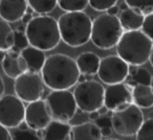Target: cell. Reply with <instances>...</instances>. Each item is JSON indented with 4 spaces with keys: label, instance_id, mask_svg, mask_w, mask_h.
I'll use <instances>...</instances> for the list:
<instances>
[{
    "label": "cell",
    "instance_id": "33",
    "mask_svg": "<svg viewBox=\"0 0 153 140\" xmlns=\"http://www.w3.org/2000/svg\"><path fill=\"white\" fill-rule=\"evenodd\" d=\"M0 140H12V133L5 127L0 125Z\"/></svg>",
    "mask_w": 153,
    "mask_h": 140
},
{
    "label": "cell",
    "instance_id": "45",
    "mask_svg": "<svg viewBox=\"0 0 153 140\" xmlns=\"http://www.w3.org/2000/svg\"><path fill=\"white\" fill-rule=\"evenodd\" d=\"M149 61H150L151 65L153 67V47H152V50H151V53H150V57H149Z\"/></svg>",
    "mask_w": 153,
    "mask_h": 140
},
{
    "label": "cell",
    "instance_id": "21",
    "mask_svg": "<svg viewBox=\"0 0 153 140\" xmlns=\"http://www.w3.org/2000/svg\"><path fill=\"white\" fill-rule=\"evenodd\" d=\"M132 102L140 109H150L153 107V91L150 86L135 85L132 88Z\"/></svg>",
    "mask_w": 153,
    "mask_h": 140
},
{
    "label": "cell",
    "instance_id": "8",
    "mask_svg": "<svg viewBox=\"0 0 153 140\" xmlns=\"http://www.w3.org/2000/svg\"><path fill=\"white\" fill-rule=\"evenodd\" d=\"M110 118L112 130L123 137H132L136 135L144 122L142 110L134 104H131L121 111L113 112Z\"/></svg>",
    "mask_w": 153,
    "mask_h": 140
},
{
    "label": "cell",
    "instance_id": "20",
    "mask_svg": "<svg viewBox=\"0 0 153 140\" xmlns=\"http://www.w3.org/2000/svg\"><path fill=\"white\" fill-rule=\"evenodd\" d=\"M71 125L68 122L51 120L49 125L42 130L43 140H69Z\"/></svg>",
    "mask_w": 153,
    "mask_h": 140
},
{
    "label": "cell",
    "instance_id": "9",
    "mask_svg": "<svg viewBox=\"0 0 153 140\" xmlns=\"http://www.w3.org/2000/svg\"><path fill=\"white\" fill-rule=\"evenodd\" d=\"M44 83L39 73L25 72L18 77L14 83V91L23 102H33L41 99L44 93Z\"/></svg>",
    "mask_w": 153,
    "mask_h": 140
},
{
    "label": "cell",
    "instance_id": "19",
    "mask_svg": "<svg viewBox=\"0 0 153 140\" xmlns=\"http://www.w3.org/2000/svg\"><path fill=\"white\" fill-rule=\"evenodd\" d=\"M117 18H119V21L124 32L140 30L145 20L144 15L134 11V10L129 9V7L120 12V16Z\"/></svg>",
    "mask_w": 153,
    "mask_h": 140
},
{
    "label": "cell",
    "instance_id": "35",
    "mask_svg": "<svg viewBox=\"0 0 153 140\" xmlns=\"http://www.w3.org/2000/svg\"><path fill=\"white\" fill-rule=\"evenodd\" d=\"M101 134H102V137H107L109 138L112 134V127H102L101 129Z\"/></svg>",
    "mask_w": 153,
    "mask_h": 140
},
{
    "label": "cell",
    "instance_id": "34",
    "mask_svg": "<svg viewBox=\"0 0 153 140\" xmlns=\"http://www.w3.org/2000/svg\"><path fill=\"white\" fill-rule=\"evenodd\" d=\"M33 19V11L32 10H28L27 9V11H26V13L24 14V16L22 17V19H21V21H22V24H24V25H26V24L28 23V22L30 21V20Z\"/></svg>",
    "mask_w": 153,
    "mask_h": 140
},
{
    "label": "cell",
    "instance_id": "13",
    "mask_svg": "<svg viewBox=\"0 0 153 140\" xmlns=\"http://www.w3.org/2000/svg\"><path fill=\"white\" fill-rule=\"evenodd\" d=\"M51 120L53 118L45 100H36V102H30L25 107L24 121L30 129L35 131L44 130Z\"/></svg>",
    "mask_w": 153,
    "mask_h": 140
},
{
    "label": "cell",
    "instance_id": "32",
    "mask_svg": "<svg viewBox=\"0 0 153 140\" xmlns=\"http://www.w3.org/2000/svg\"><path fill=\"white\" fill-rule=\"evenodd\" d=\"M94 123H96L100 129H102V127H111V118L107 116V115H105V116H100L94 121Z\"/></svg>",
    "mask_w": 153,
    "mask_h": 140
},
{
    "label": "cell",
    "instance_id": "6",
    "mask_svg": "<svg viewBox=\"0 0 153 140\" xmlns=\"http://www.w3.org/2000/svg\"><path fill=\"white\" fill-rule=\"evenodd\" d=\"M104 93L103 85L94 80L79 83L72 92L78 108L85 113L98 111L104 106Z\"/></svg>",
    "mask_w": 153,
    "mask_h": 140
},
{
    "label": "cell",
    "instance_id": "28",
    "mask_svg": "<svg viewBox=\"0 0 153 140\" xmlns=\"http://www.w3.org/2000/svg\"><path fill=\"white\" fill-rule=\"evenodd\" d=\"M136 140H153V118L144 120L136 133Z\"/></svg>",
    "mask_w": 153,
    "mask_h": 140
},
{
    "label": "cell",
    "instance_id": "18",
    "mask_svg": "<svg viewBox=\"0 0 153 140\" xmlns=\"http://www.w3.org/2000/svg\"><path fill=\"white\" fill-rule=\"evenodd\" d=\"M100 62L101 59L99 57V55L91 51L81 53L76 59V63L79 68L80 73L84 75H91V77L98 74Z\"/></svg>",
    "mask_w": 153,
    "mask_h": 140
},
{
    "label": "cell",
    "instance_id": "31",
    "mask_svg": "<svg viewBox=\"0 0 153 140\" xmlns=\"http://www.w3.org/2000/svg\"><path fill=\"white\" fill-rule=\"evenodd\" d=\"M140 29L153 42V13L148 16H145L144 23Z\"/></svg>",
    "mask_w": 153,
    "mask_h": 140
},
{
    "label": "cell",
    "instance_id": "25",
    "mask_svg": "<svg viewBox=\"0 0 153 140\" xmlns=\"http://www.w3.org/2000/svg\"><path fill=\"white\" fill-rule=\"evenodd\" d=\"M125 3L129 9L134 10L144 16L153 13V0H125Z\"/></svg>",
    "mask_w": 153,
    "mask_h": 140
},
{
    "label": "cell",
    "instance_id": "39",
    "mask_svg": "<svg viewBox=\"0 0 153 140\" xmlns=\"http://www.w3.org/2000/svg\"><path fill=\"white\" fill-rule=\"evenodd\" d=\"M98 112H99V114H100V116H105V115H107V113L109 112V110L105 106H102L98 110Z\"/></svg>",
    "mask_w": 153,
    "mask_h": 140
},
{
    "label": "cell",
    "instance_id": "30",
    "mask_svg": "<svg viewBox=\"0 0 153 140\" xmlns=\"http://www.w3.org/2000/svg\"><path fill=\"white\" fill-rule=\"evenodd\" d=\"M117 0H88V4L97 12H104L112 7Z\"/></svg>",
    "mask_w": 153,
    "mask_h": 140
},
{
    "label": "cell",
    "instance_id": "42",
    "mask_svg": "<svg viewBox=\"0 0 153 140\" xmlns=\"http://www.w3.org/2000/svg\"><path fill=\"white\" fill-rule=\"evenodd\" d=\"M25 26L26 25H24V24H21V25L18 26L16 30H18V32H25Z\"/></svg>",
    "mask_w": 153,
    "mask_h": 140
},
{
    "label": "cell",
    "instance_id": "23",
    "mask_svg": "<svg viewBox=\"0 0 153 140\" xmlns=\"http://www.w3.org/2000/svg\"><path fill=\"white\" fill-rule=\"evenodd\" d=\"M27 5L34 13L46 15L53 12L58 4L57 0H26Z\"/></svg>",
    "mask_w": 153,
    "mask_h": 140
},
{
    "label": "cell",
    "instance_id": "15",
    "mask_svg": "<svg viewBox=\"0 0 153 140\" xmlns=\"http://www.w3.org/2000/svg\"><path fill=\"white\" fill-rule=\"evenodd\" d=\"M3 72L11 79H17L23 73L27 72V65L19 52L13 50L7 51L4 59L2 61Z\"/></svg>",
    "mask_w": 153,
    "mask_h": 140
},
{
    "label": "cell",
    "instance_id": "46",
    "mask_svg": "<svg viewBox=\"0 0 153 140\" xmlns=\"http://www.w3.org/2000/svg\"><path fill=\"white\" fill-rule=\"evenodd\" d=\"M150 87H151V89H152V91H153V75H152V80H151V84H150Z\"/></svg>",
    "mask_w": 153,
    "mask_h": 140
},
{
    "label": "cell",
    "instance_id": "27",
    "mask_svg": "<svg viewBox=\"0 0 153 140\" xmlns=\"http://www.w3.org/2000/svg\"><path fill=\"white\" fill-rule=\"evenodd\" d=\"M43 133L41 131H35L32 129L19 130L16 127L12 134V140H43Z\"/></svg>",
    "mask_w": 153,
    "mask_h": 140
},
{
    "label": "cell",
    "instance_id": "16",
    "mask_svg": "<svg viewBox=\"0 0 153 140\" xmlns=\"http://www.w3.org/2000/svg\"><path fill=\"white\" fill-rule=\"evenodd\" d=\"M101 129L92 121H84L71 127L69 140H102Z\"/></svg>",
    "mask_w": 153,
    "mask_h": 140
},
{
    "label": "cell",
    "instance_id": "10",
    "mask_svg": "<svg viewBox=\"0 0 153 140\" xmlns=\"http://www.w3.org/2000/svg\"><path fill=\"white\" fill-rule=\"evenodd\" d=\"M98 75L108 86L121 84L129 75V65L117 55H108L101 59Z\"/></svg>",
    "mask_w": 153,
    "mask_h": 140
},
{
    "label": "cell",
    "instance_id": "26",
    "mask_svg": "<svg viewBox=\"0 0 153 140\" xmlns=\"http://www.w3.org/2000/svg\"><path fill=\"white\" fill-rule=\"evenodd\" d=\"M58 5L66 13L82 12L87 7L88 0H57Z\"/></svg>",
    "mask_w": 153,
    "mask_h": 140
},
{
    "label": "cell",
    "instance_id": "47",
    "mask_svg": "<svg viewBox=\"0 0 153 140\" xmlns=\"http://www.w3.org/2000/svg\"><path fill=\"white\" fill-rule=\"evenodd\" d=\"M104 140H119V139H115V138H107V139H104Z\"/></svg>",
    "mask_w": 153,
    "mask_h": 140
},
{
    "label": "cell",
    "instance_id": "17",
    "mask_svg": "<svg viewBox=\"0 0 153 140\" xmlns=\"http://www.w3.org/2000/svg\"><path fill=\"white\" fill-rule=\"evenodd\" d=\"M21 57L25 60L26 65H27V71L32 73H39L41 72L43 66H44L45 57L44 51L37 49L33 46H28L25 49L20 51Z\"/></svg>",
    "mask_w": 153,
    "mask_h": 140
},
{
    "label": "cell",
    "instance_id": "1",
    "mask_svg": "<svg viewBox=\"0 0 153 140\" xmlns=\"http://www.w3.org/2000/svg\"><path fill=\"white\" fill-rule=\"evenodd\" d=\"M80 74L76 60L63 53L47 57L41 70L43 83L51 90H69L78 84Z\"/></svg>",
    "mask_w": 153,
    "mask_h": 140
},
{
    "label": "cell",
    "instance_id": "41",
    "mask_svg": "<svg viewBox=\"0 0 153 140\" xmlns=\"http://www.w3.org/2000/svg\"><path fill=\"white\" fill-rule=\"evenodd\" d=\"M17 129H19V130H27V129H30V127H27V125H26L25 121H22V122L17 127Z\"/></svg>",
    "mask_w": 153,
    "mask_h": 140
},
{
    "label": "cell",
    "instance_id": "44",
    "mask_svg": "<svg viewBox=\"0 0 153 140\" xmlns=\"http://www.w3.org/2000/svg\"><path fill=\"white\" fill-rule=\"evenodd\" d=\"M85 81H86L85 75H84V74H80L79 79H78V84H79V83H83V82H85Z\"/></svg>",
    "mask_w": 153,
    "mask_h": 140
},
{
    "label": "cell",
    "instance_id": "29",
    "mask_svg": "<svg viewBox=\"0 0 153 140\" xmlns=\"http://www.w3.org/2000/svg\"><path fill=\"white\" fill-rule=\"evenodd\" d=\"M30 46L28 44L27 38L25 36V32H20L18 30H15V40H14V46L11 50L15 51V52H19L26 47Z\"/></svg>",
    "mask_w": 153,
    "mask_h": 140
},
{
    "label": "cell",
    "instance_id": "4",
    "mask_svg": "<svg viewBox=\"0 0 153 140\" xmlns=\"http://www.w3.org/2000/svg\"><path fill=\"white\" fill-rule=\"evenodd\" d=\"M153 42L142 32H124L117 45V57L128 65L140 66L149 61Z\"/></svg>",
    "mask_w": 153,
    "mask_h": 140
},
{
    "label": "cell",
    "instance_id": "7",
    "mask_svg": "<svg viewBox=\"0 0 153 140\" xmlns=\"http://www.w3.org/2000/svg\"><path fill=\"white\" fill-rule=\"evenodd\" d=\"M53 120L69 122L76 115L78 106L69 90H53L45 98Z\"/></svg>",
    "mask_w": 153,
    "mask_h": 140
},
{
    "label": "cell",
    "instance_id": "40",
    "mask_svg": "<svg viewBox=\"0 0 153 140\" xmlns=\"http://www.w3.org/2000/svg\"><path fill=\"white\" fill-rule=\"evenodd\" d=\"M137 66H132V65H129V75H132L135 73V71L137 70Z\"/></svg>",
    "mask_w": 153,
    "mask_h": 140
},
{
    "label": "cell",
    "instance_id": "12",
    "mask_svg": "<svg viewBox=\"0 0 153 140\" xmlns=\"http://www.w3.org/2000/svg\"><path fill=\"white\" fill-rule=\"evenodd\" d=\"M133 104L132 102V89L126 84L109 85L105 89L104 106L112 112H117L126 107Z\"/></svg>",
    "mask_w": 153,
    "mask_h": 140
},
{
    "label": "cell",
    "instance_id": "38",
    "mask_svg": "<svg viewBox=\"0 0 153 140\" xmlns=\"http://www.w3.org/2000/svg\"><path fill=\"white\" fill-rule=\"evenodd\" d=\"M4 91H5V84H4V81L1 77H0V97L4 94Z\"/></svg>",
    "mask_w": 153,
    "mask_h": 140
},
{
    "label": "cell",
    "instance_id": "24",
    "mask_svg": "<svg viewBox=\"0 0 153 140\" xmlns=\"http://www.w3.org/2000/svg\"><path fill=\"white\" fill-rule=\"evenodd\" d=\"M128 84L127 86L130 88H133L135 85H146L150 86L152 75L148 70L145 68H137L135 73L132 75H128Z\"/></svg>",
    "mask_w": 153,
    "mask_h": 140
},
{
    "label": "cell",
    "instance_id": "43",
    "mask_svg": "<svg viewBox=\"0 0 153 140\" xmlns=\"http://www.w3.org/2000/svg\"><path fill=\"white\" fill-rule=\"evenodd\" d=\"M5 55H7V51L0 50V63H2V61H3V59H4Z\"/></svg>",
    "mask_w": 153,
    "mask_h": 140
},
{
    "label": "cell",
    "instance_id": "5",
    "mask_svg": "<svg viewBox=\"0 0 153 140\" xmlns=\"http://www.w3.org/2000/svg\"><path fill=\"white\" fill-rule=\"evenodd\" d=\"M124 30L117 16L102 14L92 21L90 40L98 48L108 50L117 46Z\"/></svg>",
    "mask_w": 153,
    "mask_h": 140
},
{
    "label": "cell",
    "instance_id": "14",
    "mask_svg": "<svg viewBox=\"0 0 153 140\" xmlns=\"http://www.w3.org/2000/svg\"><path fill=\"white\" fill-rule=\"evenodd\" d=\"M28 9L26 0H0V19L9 23L22 19Z\"/></svg>",
    "mask_w": 153,
    "mask_h": 140
},
{
    "label": "cell",
    "instance_id": "37",
    "mask_svg": "<svg viewBox=\"0 0 153 140\" xmlns=\"http://www.w3.org/2000/svg\"><path fill=\"white\" fill-rule=\"evenodd\" d=\"M88 118H89V121H92V122H94V121L97 120V119L100 117V114H99L98 111H94V112H90L88 113Z\"/></svg>",
    "mask_w": 153,
    "mask_h": 140
},
{
    "label": "cell",
    "instance_id": "36",
    "mask_svg": "<svg viewBox=\"0 0 153 140\" xmlns=\"http://www.w3.org/2000/svg\"><path fill=\"white\" fill-rule=\"evenodd\" d=\"M120 7L117 5H113L112 7H110L109 10H107V14L108 15H111V16H117L120 14Z\"/></svg>",
    "mask_w": 153,
    "mask_h": 140
},
{
    "label": "cell",
    "instance_id": "11",
    "mask_svg": "<svg viewBox=\"0 0 153 140\" xmlns=\"http://www.w3.org/2000/svg\"><path fill=\"white\" fill-rule=\"evenodd\" d=\"M25 116V106L16 95L7 94L0 97V125L7 129H16Z\"/></svg>",
    "mask_w": 153,
    "mask_h": 140
},
{
    "label": "cell",
    "instance_id": "3",
    "mask_svg": "<svg viewBox=\"0 0 153 140\" xmlns=\"http://www.w3.org/2000/svg\"><path fill=\"white\" fill-rule=\"evenodd\" d=\"M60 36L70 47L85 45L91 37L92 21L84 12H69L60 16L58 20Z\"/></svg>",
    "mask_w": 153,
    "mask_h": 140
},
{
    "label": "cell",
    "instance_id": "22",
    "mask_svg": "<svg viewBox=\"0 0 153 140\" xmlns=\"http://www.w3.org/2000/svg\"><path fill=\"white\" fill-rule=\"evenodd\" d=\"M15 40V30L9 22L0 19V50L9 51L13 48Z\"/></svg>",
    "mask_w": 153,
    "mask_h": 140
},
{
    "label": "cell",
    "instance_id": "2",
    "mask_svg": "<svg viewBox=\"0 0 153 140\" xmlns=\"http://www.w3.org/2000/svg\"><path fill=\"white\" fill-rule=\"evenodd\" d=\"M25 36L30 46L42 51L56 48L61 41L58 21L46 15L33 17L25 26Z\"/></svg>",
    "mask_w": 153,
    "mask_h": 140
}]
</instances>
